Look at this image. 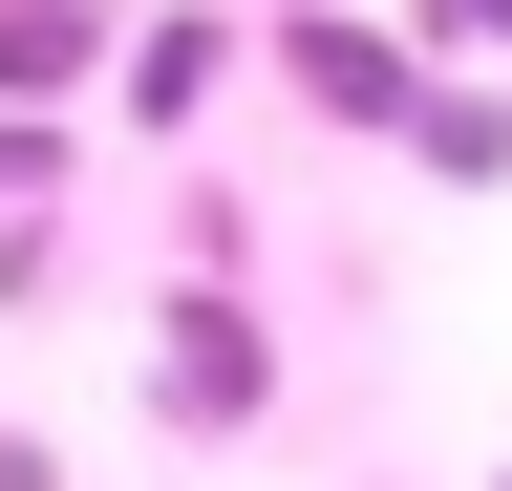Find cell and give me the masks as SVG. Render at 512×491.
I'll use <instances>...</instances> for the list:
<instances>
[{"mask_svg": "<svg viewBox=\"0 0 512 491\" xmlns=\"http://www.w3.org/2000/svg\"><path fill=\"white\" fill-rule=\"evenodd\" d=\"M150 406H171V427H235V406H256V321H235V299H171V363H150Z\"/></svg>", "mask_w": 512, "mask_h": 491, "instance_id": "2", "label": "cell"}, {"mask_svg": "<svg viewBox=\"0 0 512 491\" xmlns=\"http://www.w3.org/2000/svg\"><path fill=\"white\" fill-rule=\"evenodd\" d=\"M278 65H299V107H342V129H406V107H427V65L384 22H278Z\"/></svg>", "mask_w": 512, "mask_h": 491, "instance_id": "1", "label": "cell"}, {"mask_svg": "<svg viewBox=\"0 0 512 491\" xmlns=\"http://www.w3.org/2000/svg\"><path fill=\"white\" fill-rule=\"evenodd\" d=\"M86 65V22H64V0H0V86H64Z\"/></svg>", "mask_w": 512, "mask_h": 491, "instance_id": "4", "label": "cell"}, {"mask_svg": "<svg viewBox=\"0 0 512 491\" xmlns=\"http://www.w3.org/2000/svg\"><path fill=\"white\" fill-rule=\"evenodd\" d=\"M406 150L448 171V193H491V171H512V107H491V86H427V107H406Z\"/></svg>", "mask_w": 512, "mask_h": 491, "instance_id": "3", "label": "cell"}, {"mask_svg": "<svg viewBox=\"0 0 512 491\" xmlns=\"http://www.w3.org/2000/svg\"><path fill=\"white\" fill-rule=\"evenodd\" d=\"M0 491H64V470H43V449H22V427H0Z\"/></svg>", "mask_w": 512, "mask_h": 491, "instance_id": "6", "label": "cell"}, {"mask_svg": "<svg viewBox=\"0 0 512 491\" xmlns=\"http://www.w3.org/2000/svg\"><path fill=\"white\" fill-rule=\"evenodd\" d=\"M427 43H512V0H427Z\"/></svg>", "mask_w": 512, "mask_h": 491, "instance_id": "5", "label": "cell"}]
</instances>
